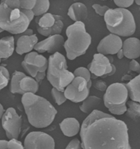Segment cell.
Returning <instances> with one entry per match:
<instances>
[{
	"instance_id": "12",
	"label": "cell",
	"mask_w": 140,
	"mask_h": 149,
	"mask_svg": "<svg viewBox=\"0 0 140 149\" xmlns=\"http://www.w3.org/2000/svg\"><path fill=\"white\" fill-rule=\"evenodd\" d=\"M112 65L107 56L97 53L94 55L88 68L92 74V79H96L97 77L105 78L112 70Z\"/></svg>"
},
{
	"instance_id": "27",
	"label": "cell",
	"mask_w": 140,
	"mask_h": 149,
	"mask_svg": "<svg viewBox=\"0 0 140 149\" xmlns=\"http://www.w3.org/2000/svg\"><path fill=\"white\" fill-rule=\"evenodd\" d=\"M50 6L49 0H36V3L32 9L35 17H40L48 13Z\"/></svg>"
},
{
	"instance_id": "1",
	"label": "cell",
	"mask_w": 140,
	"mask_h": 149,
	"mask_svg": "<svg viewBox=\"0 0 140 149\" xmlns=\"http://www.w3.org/2000/svg\"><path fill=\"white\" fill-rule=\"evenodd\" d=\"M80 136L83 149H131L127 124L97 109L83 121Z\"/></svg>"
},
{
	"instance_id": "49",
	"label": "cell",
	"mask_w": 140,
	"mask_h": 149,
	"mask_svg": "<svg viewBox=\"0 0 140 149\" xmlns=\"http://www.w3.org/2000/svg\"><path fill=\"white\" fill-rule=\"evenodd\" d=\"M4 1V0H1V2H2V1Z\"/></svg>"
},
{
	"instance_id": "11",
	"label": "cell",
	"mask_w": 140,
	"mask_h": 149,
	"mask_svg": "<svg viewBox=\"0 0 140 149\" xmlns=\"http://www.w3.org/2000/svg\"><path fill=\"white\" fill-rule=\"evenodd\" d=\"M129 92L125 84L116 83L107 87L104 95V103L121 105L127 104Z\"/></svg>"
},
{
	"instance_id": "43",
	"label": "cell",
	"mask_w": 140,
	"mask_h": 149,
	"mask_svg": "<svg viewBox=\"0 0 140 149\" xmlns=\"http://www.w3.org/2000/svg\"><path fill=\"white\" fill-rule=\"evenodd\" d=\"M112 70L111 72L109 73V74L108 75V76H112V75H113L115 74V73L116 72V66H114L113 63H112Z\"/></svg>"
},
{
	"instance_id": "8",
	"label": "cell",
	"mask_w": 140,
	"mask_h": 149,
	"mask_svg": "<svg viewBox=\"0 0 140 149\" xmlns=\"http://www.w3.org/2000/svg\"><path fill=\"white\" fill-rule=\"evenodd\" d=\"M48 65L47 58L36 51L26 54L22 62L23 69L34 78L39 72H46Z\"/></svg>"
},
{
	"instance_id": "40",
	"label": "cell",
	"mask_w": 140,
	"mask_h": 149,
	"mask_svg": "<svg viewBox=\"0 0 140 149\" xmlns=\"http://www.w3.org/2000/svg\"><path fill=\"white\" fill-rule=\"evenodd\" d=\"M8 140H0V149H8L7 148Z\"/></svg>"
},
{
	"instance_id": "14",
	"label": "cell",
	"mask_w": 140,
	"mask_h": 149,
	"mask_svg": "<svg viewBox=\"0 0 140 149\" xmlns=\"http://www.w3.org/2000/svg\"><path fill=\"white\" fill-rule=\"evenodd\" d=\"M123 43L120 36L111 33L101 40L97 47V52L106 56L117 54L122 49Z\"/></svg>"
},
{
	"instance_id": "33",
	"label": "cell",
	"mask_w": 140,
	"mask_h": 149,
	"mask_svg": "<svg viewBox=\"0 0 140 149\" xmlns=\"http://www.w3.org/2000/svg\"><path fill=\"white\" fill-rule=\"evenodd\" d=\"M21 8L25 10H32L34 8L36 0H19Z\"/></svg>"
},
{
	"instance_id": "17",
	"label": "cell",
	"mask_w": 140,
	"mask_h": 149,
	"mask_svg": "<svg viewBox=\"0 0 140 149\" xmlns=\"http://www.w3.org/2000/svg\"><path fill=\"white\" fill-rule=\"evenodd\" d=\"M63 134L72 137L76 136L80 130V125L78 121L74 118H67L64 119L59 124Z\"/></svg>"
},
{
	"instance_id": "46",
	"label": "cell",
	"mask_w": 140,
	"mask_h": 149,
	"mask_svg": "<svg viewBox=\"0 0 140 149\" xmlns=\"http://www.w3.org/2000/svg\"><path fill=\"white\" fill-rule=\"evenodd\" d=\"M4 31V30H3V29L0 27V33H2V32H3Z\"/></svg>"
},
{
	"instance_id": "37",
	"label": "cell",
	"mask_w": 140,
	"mask_h": 149,
	"mask_svg": "<svg viewBox=\"0 0 140 149\" xmlns=\"http://www.w3.org/2000/svg\"><path fill=\"white\" fill-rule=\"evenodd\" d=\"M130 70L140 74V63L136 60H131L129 63Z\"/></svg>"
},
{
	"instance_id": "50",
	"label": "cell",
	"mask_w": 140,
	"mask_h": 149,
	"mask_svg": "<svg viewBox=\"0 0 140 149\" xmlns=\"http://www.w3.org/2000/svg\"><path fill=\"white\" fill-rule=\"evenodd\" d=\"M101 1H107V0H101Z\"/></svg>"
},
{
	"instance_id": "51",
	"label": "cell",
	"mask_w": 140,
	"mask_h": 149,
	"mask_svg": "<svg viewBox=\"0 0 140 149\" xmlns=\"http://www.w3.org/2000/svg\"><path fill=\"white\" fill-rule=\"evenodd\" d=\"M139 10H140V8H139Z\"/></svg>"
},
{
	"instance_id": "48",
	"label": "cell",
	"mask_w": 140,
	"mask_h": 149,
	"mask_svg": "<svg viewBox=\"0 0 140 149\" xmlns=\"http://www.w3.org/2000/svg\"><path fill=\"white\" fill-rule=\"evenodd\" d=\"M1 61H2V59H1V58H0V63H1Z\"/></svg>"
},
{
	"instance_id": "18",
	"label": "cell",
	"mask_w": 140,
	"mask_h": 149,
	"mask_svg": "<svg viewBox=\"0 0 140 149\" xmlns=\"http://www.w3.org/2000/svg\"><path fill=\"white\" fill-rule=\"evenodd\" d=\"M67 15L74 22H82L87 18V7L83 3L74 2L68 9Z\"/></svg>"
},
{
	"instance_id": "20",
	"label": "cell",
	"mask_w": 140,
	"mask_h": 149,
	"mask_svg": "<svg viewBox=\"0 0 140 149\" xmlns=\"http://www.w3.org/2000/svg\"><path fill=\"white\" fill-rule=\"evenodd\" d=\"M62 17L59 15L47 13L35 19L36 27L42 30H48L55 25L57 20Z\"/></svg>"
},
{
	"instance_id": "30",
	"label": "cell",
	"mask_w": 140,
	"mask_h": 149,
	"mask_svg": "<svg viewBox=\"0 0 140 149\" xmlns=\"http://www.w3.org/2000/svg\"><path fill=\"white\" fill-rule=\"evenodd\" d=\"M104 105L107 108H108L109 112L114 115H121L125 113L127 111V104L121 105H116L104 103Z\"/></svg>"
},
{
	"instance_id": "45",
	"label": "cell",
	"mask_w": 140,
	"mask_h": 149,
	"mask_svg": "<svg viewBox=\"0 0 140 149\" xmlns=\"http://www.w3.org/2000/svg\"><path fill=\"white\" fill-rule=\"evenodd\" d=\"M134 2H135L136 5L140 6V0H134Z\"/></svg>"
},
{
	"instance_id": "31",
	"label": "cell",
	"mask_w": 140,
	"mask_h": 149,
	"mask_svg": "<svg viewBox=\"0 0 140 149\" xmlns=\"http://www.w3.org/2000/svg\"><path fill=\"white\" fill-rule=\"evenodd\" d=\"M92 8L95 10L97 14L101 17H104L105 14L110 9V8L107 6H101L97 3L92 5Z\"/></svg>"
},
{
	"instance_id": "13",
	"label": "cell",
	"mask_w": 140,
	"mask_h": 149,
	"mask_svg": "<svg viewBox=\"0 0 140 149\" xmlns=\"http://www.w3.org/2000/svg\"><path fill=\"white\" fill-rule=\"evenodd\" d=\"M65 42V38L61 35L50 36L38 42L36 45L34 50L40 54L48 53L52 55L59 52L64 47Z\"/></svg>"
},
{
	"instance_id": "22",
	"label": "cell",
	"mask_w": 140,
	"mask_h": 149,
	"mask_svg": "<svg viewBox=\"0 0 140 149\" xmlns=\"http://www.w3.org/2000/svg\"><path fill=\"white\" fill-rule=\"evenodd\" d=\"M131 100L140 104V74L125 84Z\"/></svg>"
},
{
	"instance_id": "28",
	"label": "cell",
	"mask_w": 140,
	"mask_h": 149,
	"mask_svg": "<svg viewBox=\"0 0 140 149\" xmlns=\"http://www.w3.org/2000/svg\"><path fill=\"white\" fill-rule=\"evenodd\" d=\"M74 77H80L84 78L88 82V88H90L92 85V74L89 70L88 68H85L84 67H80L77 68H76L74 72Z\"/></svg>"
},
{
	"instance_id": "5",
	"label": "cell",
	"mask_w": 140,
	"mask_h": 149,
	"mask_svg": "<svg viewBox=\"0 0 140 149\" xmlns=\"http://www.w3.org/2000/svg\"><path fill=\"white\" fill-rule=\"evenodd\" d=\"M104 20L108 30L120 37H127L133 35L136 30L134 17L126 8H110L105 14Z\"/></svg>"
},
{
	"instance_id": "41",
	"label": "cell",
	"mask_w": 140,
	"mask_h": 149,
	"mask_svg": "<svg viewBox=\"0 0 140 149\" xmlns=\"http://www.w3.org/2000/svg\"><path fill=\"white\" fill-rule=\"evenodd\" d=\"M117 56L119 59H122L123 57H125L123 49H121L118 53H117Z\"/></svg>"
},
{
	"instance_id": "2",
	"label": "cell",
	"mask_w": 140,
	"mask_h": 149,
	"mask_svg": "<svg viewBox=\"0 0 140 149\" xmlns=\"http://www.w3.org/2000/svg\"><path fill=\"white\" fill-rule=\"evenodd\" d=\"M22 103L29 123L37 128H44L50 126L57 113L47 100L36 93L24 94Z\"/></svg>"
},
{
	"instance_id": "29",
	"label": "cell",
	"mask_w": 140,
	"mask_h": 149,
	"mask_svg": "<svg viewBox=\"0 0 140 149\" xmlns=\"http://www.w3.org/2000/svg\"><path fill=\"white\" fill-rule=\"evenodd\" d=\"M51 94L54 101L58 105H62L67 100L64 91L59 90L56 88H52L51 91Z\"/></svg>"
},
{
	"instance_id": "35",
	"label": "cell",
	"mask_w": 140,
	"mask_h": 149,
	"mask_svg": "<svg viewBox=\"0 0 140 149\" xmlns=\"http://www.w3.org/2000/svg\"><path fill=\"white\" fill-rule=\"evenodd\" d=\"M65 149H83L81 141L77 138H74L71 140L67 145Z\"/></svg>"
},
{
	"instance_id": "6",
	"label": "cell",
	"mask_w": 140,
	"mask_h": 149,
	"mask_svg": "<svg viewBox=\"0 0 140 149\" xmlns=\"http://www.w3.org/2000/svg\"><path fill=\"white\" fill-rule=\"evenodd\" d=\"M67 68L66 58L61 53L57 52L49 57L47 78L53 88L64 91L72 81L75 77Z\"/></svg>"
},
{
	"instance_id": "32",
	"label": "cell",
	"mask_w": 140,
	"mask_h": 149,
	"mask_svg": "<svg viewBox=\"0 0 140 149\" xmlns=\"http://www.w3.org/2000/svg\"><path fill=\"white\" fill-rule=\"evenodd\" d=\"M7 148L8 149H25L24 145L17 139H11L7 141Z\"/></svg>"
},
{
	"instance_id": "3",
	"label": "cell",
	"mask_w": 140,
	"mask_h": 149,
	"mask_svg": "<svg viewBox=\"0 0 140 149\" xmlns=\"http://www.w3.org/2000/svg\"><path fill=\"white\" fill-rule=\"evenodd\" d=\"M30 20L21 8L19 0H4L0 3V27L5 31L17 35L29 29Z\"/></svg>"
},
{
	"instance_id": "47",
	"label": "cell",
	"mask_w": 140,
	"mask_h": 149,
	"mask_svg": "<svg viewBox=\"0 0 140 149\" xmlns=\"http://www.w3.org/2000/svg\"><path fill=\"white\" fill-rule=\"evenodd\" d=\"M75 2H78L79 0H74Z\"/></svg>"
},
{
	"instance_id": "15",
	"label": "cell",
	"mask_w": 140,
	"mask_h": 149,
	"mask_svg": "<svg viewBox=\"0 0 140 149\" xmlns=\"http://www.w3.org/2000/svg\"><path fill=\"white\" fill-rule=\"evenodd\" d=\"M14 38L15 40V52L19 55L32 52L38 42V37L36 34L30 36L19 34L15 35Z\"/></svg>"
},
{
	"instance_id": "42",
	"label": "cell",
	"mask_w": 140,
	"mask_h": 149,
	"mask_svg": "<svg viewBox=\"0 0 140 149\" xmlns=\"http://www.w3.org/2000/svg\"><path fill=\"white\" fill-rule=\"evenodd\" d=\"M4 111H5V110L4 108L3 105L0 103V119H1L2 118L3 115L4 114Z\"/></svg>"
},
{
	"instance_id": "16",
	"label": "cell",
	"mask_w": 140,
	"mask_h": 149,
	"mask_svg": "<svg viewBox=\"0 0 140 149\" xmlns=\"http://www.w3.org/2000/svg\"><path fill=\"white\" fill-rule=\"evenodd\" d=\"M123 50L125 57L130 60H136L140 57V39L129 37L123 43Z\"/></svg>"
},
{
	"instance_id": "23",
	"label": "cell",
	"mask_w": 140,
	"mask_h": 149,
	"mask_svg": "<svg viewBox=\"0 0 140 149\" xmlns=\"http://www.w3.org/2000/svg\"><path fill=\"white\" fill-rule=\"evenodd\" d=\"M101 103V99L99 97L89 96L79 106V109L84 113L90 114L94 110L96 109V108Z\"/></svg>"
},
{
	"instance_id": "9",
	"label": "cell",
	"mask_w": 140,
	"mask_h": 149,
	"mask_svg": "<svg viewBox=\"0 0 140 149\" xmlns=\"http://www.w3.org/2000/svg\"><path fill=\"white\" fill-rule=\"evenodd\" d=\"M89 93L87 81L80 77H74L64 90L67 100L76 103L83 102L89 96Z\"/></svg>"
},
{
	"instance_id": "25",
	"label": "cell",
	"mask_w": 140,
	"mask_h": 149,
	"mask_svg": "<svg viewBox=\"0 0 140 149\" xmlns=\"http://www.w3.org/2000/svg\"><path fill=\"white\" fill-rule=\"evenodd\" d=\"M64 27V24L62 22V18L61 17L58 20H57L55 25L54 26V27H52V29L49 30H42L39 29H36L39 35L47 37L49 36L55 35H61Z\"/></svg>"
},
{
	"instance_id": "10",
	"label": "cell",
	"mask_w": 140,
	"mask_h": 149,
	"mask_svg": "<svg viewBox=\"0 0 140 149\" xmlns=\"http://www.w3.org/2000/svg\"><path fill=\"white\" fill-rule=\"evenodd\" d=\"M25 149H55V143L52 136L43 132L33 131L26 136Z\"/></svg>"
},
{
	"instance_id": "26",
	"label": "cell",
	"mask_w": 140,
	"mask_h": 149,
	"mask_svg": "<svg viewBox=\"0 0 140 149\" xmlns=\"http://www.w3.org/2000/svg\"><path fill=\"white\" fill-rule=\"evenodd\" d=\"M127 106L126 115L134 121L140 118V104L135 101H129L127 102Z\"/></svg>"
},
{
	"instance_id": "21",
	"label": "cell",
	"mask_w": 140,
	"mask_h": 149,
	"mask_svg": "<svg viewBox=\"0 0 140 149\" xmlns=\"http://www.w3.org/2000/svg\"><path fill=\"white\" fill-rule=\"evenodd\" d=\"M19 88L23 95L26 93H36L39 89V84L34 78L26 75L20 79Z\"/></svg>"
},
{
	"instance_id": "36",
	"label": "cell",
	"mask_w": 140,
	"mask_h": 149,
	"mask_svg": "<svg viewBox=\"0 0 140 149\" xmlns=\"http://www.w3.org/2000/svg\"><path fill=\"white\" fill-rule=\"evenodd\" d=\"M92 85H93V86L95 88H96V90L102 92L106 91V90L107 88V84L101 80H98L97 81H94V83Z\"/></svg>"
},
{
	"instance_id": "34",
	"label": "cell",
	"mask_w": 140,
	"mask_h": 149,
	"mask_svg": "<svg viewBox=\"0 0 140 149\" xmlns=\"http://www.w3.org/2000/svg\"><path fill=\"white\" fill-rule=\"evenodd\" d=\"M118 8H126L130 7L134 3V0H113Z\"/></svg>"
},
{
	"instance_id": "7",
	"label": "cell",
	"mask_w": 140,
	"mask_h": 149,
	"mask_svg": "<svg viewBox=\"0 0 140 149\" xmlns=\"http://www.w3.org/2000/svg\"><path fill=\"white\" fill-rule=\"evenodd\" d=\"M1 123L9 140L18 139L22 126V118L14 108L5 110L1 118Z\"/></svg>"
},
{
	"instance_id": "4",
	"label": "cell",
	"mask_w": 140,
	"mask_h": 149,
	"mask_svg": "<svg viewBox=\"0 0 140 149\" xmlns=\"http://www.w3.org/2000/svg\"><path fill=\"white\" fill-rule=\"evenodd\" d=\"M66 35L67 40L64 47L66 57L71 61L84 55L92 43V37L83 22H74L67 27Z\"/></svg>"
},
{
	"instance_id": "44",
	"label": "cell",
	"mask_w": 140,
	"mask_h": 149,
	"mask_svg": "<svg viewBox=\"0 0 140 149\" xmlns=\"http://www.w3.org/2000/svg\"><path fill=\"white\" fill-rule=\"evenodd\" d=\"M107 56L108 57V60H109L110 62H111V63H112L113 62V57H112V56H111V55H110V56L108 55V56Z\"/></svg>"
},
{
	"instance_id": "39",
	"label": "cell",
	"mask_w": 140,
	"mask_h": 149,
	"mask_svg": "<svg viewBox=\"0 0 140 149\" xmlns=\"http://www.w3.org/2000/svg\"><path fill=\"white\" fill-rule=\"evenodd\" d=\"M0 71L7 79H8L9 80H10L9 72L8 70L4 66L0 65Z\"/></svg>"
},
{
	"instance_id": "24",
	"label": "cell",
	"mask_w": 140,
	"mask_h": 149,
	"mask_svg": "<svg viewBox=\"0 0 140 149\" xmlns=\"http://www.w3.org/2000/svg\"><path fill=\"white\" fill-rule=\"evenodd\" d=\"M25 75L26 74L24 73L17 70L13 73L11 77L10 84V91L12 93H18L22 95H23L19 88V83L20 79Z\"/></svg>"
},
{
	"instance_id": "19",
	"label": "cell",
	"mask_w": 140,
	"mask_h": 149,
	"mask_svg": "<svg viewBox=\"0 0 140 149\" xmlns=\"http://www.w3.org/2000/svg\"><path fill=\"white\" fill-rule=\"evenodd\" d=\"M15 50V40L13 36H6L0 39V58L7 59Z\"/></svg>"
},
{
	"instance_id": "38",
	"label": "cell",
	"mask_w": 140,
	"mask_h": 149,
	"mask_svg": "<svg viewBox=\"0 0 140 149\" xmlns=\"http://www.w3.org/2000/svg\"><path fill=\"white\" fill-rule=\"evenodd\" d=\"M9 80L7 79L0 71V91L6 88L8 84Z\"/></svg>"
}]
</instances>
